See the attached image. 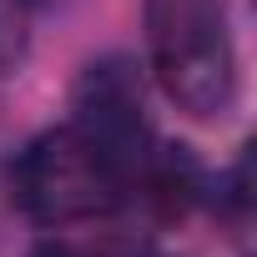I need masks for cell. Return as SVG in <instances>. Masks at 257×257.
Returning <instances> with one entry per match:
<instances>
[{
	"instance_id": "6da1fadb",
	"label": "cell",
	"mask_w": 257,
	"mask_h": 257,
	"mask_svg": "<svg viewBox=\"0 0 257 257\" xmlns=\"http://www.w3.org/2000/svg\"><path fill=\"white\" fill-rule=\"evenodd\" d=\"M147 51L162 91L197 121H222L237 101V46L227 0H147Z\"/></svg>"
},
{
	"instance_id": "7a4b0ae2",
	"label": "cell",
	"mask_w": 257,
	"mask_h": 257,
	"mask_svg": "<svg viewBox=\"0 0 257 257\" xmlns=\"http://www.w3.org/2000/svg\"><path fill=\"white\" fill-rule=\"evenodd\" d=\"M126 192H132V172L76 121L41 132L16 162V197L46 227L106 217L126 202Z\"/></svg>"
},
{
	"instance_id": "3957f363",
	"label": "cell",
	"mask_w": 257,
	"mask_h": 257,
	"mask_svg": "<svg viewBox=\"0 0 257 257\" xmlns=\"http://www.w3.org/2000/svg\"><path fill=\"white\" fill-rule=\"evenodd\" d=\"M71 106H76V126L86 137H96L132 172V187H137V172L152 157V126H147V101H142L137 66L126 56L91 61L81 71V81H76V101Z\"/></svg>"
},
{
	"instance_id": "277c9868",
	"label": "cell",
	"mask_w": 257,
	"mask_h": 257,
	"mask_svg": "<svg viewBox=\"0 0 257 257\" xmlns=\"http://www.w3.org/2000/svg\"><path fill=\"white\" fill-rule=\"evenodd\" d=\"M36 6L41 0H0V76H16L26 66L36 36Z\"/></svg>"
},
{
	"instance_id": "5b68a950",
	"label": "cell",
	"mask_w": 257,
	"mask_h": 257,
	"mask_svg": "<svg viewBox=\"0 0 257 257\" xmlns=\"http://www.w3.org/2000/svg\"><path fill=\"white\" fill-rule=\"evenodd\" d=\"M31 257H81V252H76L71 242H56V237H51V242H36Z\"/></svg>"
}]
</instances>
